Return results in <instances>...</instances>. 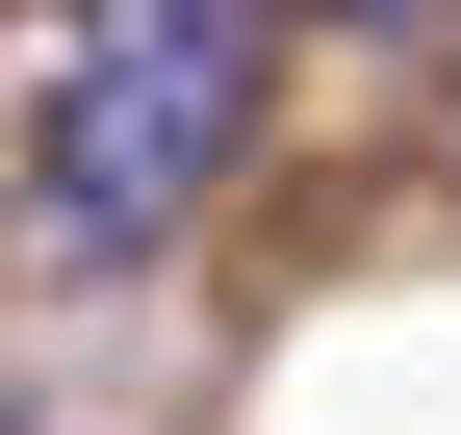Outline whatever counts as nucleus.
<instances>
[{
	"label": "nucleus",
	"instance_id": "1",
	"mask_svg": "<svg viewBox=\"0 0 461 435\" xmlns=\"http://www.w3.org/2000/svg\"><path fill=\"white\" fill-rule=\"evenodd\" d=\"M257 102H282V0H77V26L26 51V102H0L26 256H77V282L180 256L230 205V154H257Z\"/></svg>",
	"mask_w": 461,
	"mask_h": 435
},
{
	"label": "nucleus",
	"instance_id": "2",
	"mask_svg": "<svg viewBox=\"0 0 461 435\" xmlns=\"http://www.w3.org/2000/svg\"><path fill=\"white\" fill-rule=\"evenodd\" d=\"M308 26H436V0H308Z\"/></svg>",
	"mask_w": 461,
	"mask_h": 435
}]
</instances>
